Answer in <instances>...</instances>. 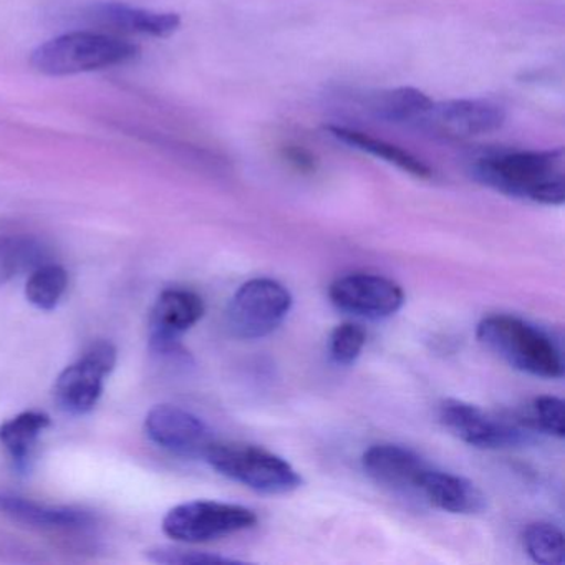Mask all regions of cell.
<instances>
[{
    "label": "cell",
    "instance_id": "6da1fadb",
    "mask_svg": "<svg viewBox=\"0 0 565 565\" xmlns=\"http://www.w3.org/2000/svg\"><path fill=\"white\" fill-rule=\"evenodd\" d=\"M472 177L505 196L561 206L565 201V154L554 150H518L486 154L472 164Z\"/></svg>",
    "mask_w": 565,
    "mask_h": 565
},
{
    "label": "cell",
    "instance_id": "7a4b0ae2",
    "mask_svg": "<svg viewBox=\"0 0 565 565\" xmlns=\"http://www.w3.org/2000/svg\"><path fill=\"white\" fill-rule=\"evenodd\" d=\"M140 55V47L97 31H74L39 45L31 55V65L39 74L51 77L88 74L130 64Z\"/></svg>",
    "mask_w": 565,
    "mask_h": 565
},
{
    "label": "cell",
    "instance_id": "3957f363",
    "mask_svg": "<svg viewBox=\"0 0 565 565\" xmlns=\"http://www.w3.org/2000/svg\"><path fill=\"white\" fill-rule=\"evenodd\" d=\"M479 342L504 360L509 366L537 379L564 376L561 350L551 337L514 316H489L476 329Z\"/></svg>",
    "mask_w": 565,
    "mask_h": 565
},
{
    "label": "cell",
    "instance_id": "277c9868",
    "mask_svg": "<svg viewBox=\"0 0 565 565\" xmlns=\"http://www.w3.org/2000/svg\"><path fill=\"white\" fill-rule=\"evenodd\" d=\"M204 459L214 471L263 494H289L303 482L299 471L282 456L259 446L214 441Z\"/></svg>",
    "mask_w": 565,
    "mask_h": 565
},
{
    "label": "cell",
    "instance_id": "5b68a950",
    "mask_svg": "<svg viewBox=\"0 0 565 565\" xmlns=\"http://www.w3.org/2000/svg\"><path fill=\"white\" fill-rule=\"evenodd\" d=\"M292 303V294L277 280H247L227 306V329L237 339H263L282 326Z\"/></svg>",
    "mask_w": 565,
    "mask_h": 565
},
{
    "label": "cell",
    "instance_id": "8992f818",
    "mask_svg": "<svg viewBox=\"0 0 565 565\" xmlns=\"http://www.w3.org/2000/svg\"><path fill=\"white\" fill-rule=\"evenodd\" d=\"M257 524L253 509L220 501H190L174 505L163 519L168 537L184 544H203L247 531Z\"/></svg>",
    "mask_w": 565,
    "mask_h": 565
},
{
    "label": "cell",
    "instance_id": "52a82bcc",
    "mask_svg": "<svg viewBox=\"0 0 565 565\" xmlns=\"http://www.w3.org/2000/svg\"><path fill=\"white\" fill-rule=\"evenodd\" d=\"M117 365V349L108 340L92 343L77 362L55 380L54 396L64 412L85 415L100 402L105 379Z\"/></svg>",
    "mask_w": 565,
    "mask_h": 565
},
{
    "label": "cell",
    "instance_id": "ba28073f",
    "mask_svg": "<svg viewBox=\"0 0 565 565\" xmlns=\"http://www.w3.org/2000/svg\"><path fill=\"white\" fill-rule=\"evenodd\" d=\"M439 422L466 445L481 449H502L521 445L527 433L518 423L484 412L461 399H445L439 405Z\"/></svg>",
    "mask_w": 565,
    "mask_h": 565
},
{
    "label": "cell",
    "instance_id": "9c48e42d",
    "mask_svg": "<svg viewBox=\"0 0 565 565\" xmlns=\"http://www.w3.org/2000/svg\"><path fill=\"white\" fill-rule=\"evenodd\" d=\"M329 297L337 309L365 320L388 319L405 303V292L398 284L388 277L365 273L333 280Z\"/></svg>",
    "mask_w": 565,
    "mask_h": 565
},
{
    "label": "cell",
    "instance_id": "30bf717a",
    "mask_svg": "<svg viewBox=\"0 0 565 565\" xmlns=\"http://www.w3.org/2000/svg\"><path fill=\"white\" fill-rule=\"evenodd\" d=\"M505 111L501 105L482 98L433 100L416 127L448 138H471L494 134L504 125Z\"/></svg>",
    "mask_w": 565,
    "mask_h": 565
},
{
    "label": "cell",
    "instance_id": "8fae6325",
    "mask_svg": "<svg viewBox=\"0 0 565 565\" xmlns=\"http://www.w3.org/2000/svg\"><path fill=\"white\" fill-rule=\"evenodd\" d=\"M148 438L181 458H204L214 439L206 423L174 405H157L145 418Z\"/></svg>",
    "mask_w": 565,
    "mask_h": 565
},
{
    "label": "cell",
    "instance_id": "7c38bea8",
    "mask_svg": "<svg viewBox=\"0 0 565 565\" xmlns=\"http://www.w3.org/2000/svg\"><path fill=\"white\" fill-rule=\"evenodd\" d=\"M78 19L107 34L150 35L158 39L170 38L181 25L180 15L173 12L147 11L111 0L90 2L78 12Z\"/></svg>",
    "mask_w": 565,
    "mask_h": 565
},
{
    "label": "cell",
    "instance_id": "4fadbf2b",
    "mask_svg": "<svg viewBox=\"0 0 565 565\" xmlns=\"http://www.w3.org/2000/svg\"><path fill=\"white\" fill-rule=\"evenodd\" d=\"M204 312V300L193 290H164L151 310V349L161 355H184L178 340L203 319Z\"/></svg>",
    "mask_w": 565,
    "mask_h": 565
},
{
    "label": "cell",
    "instance_id": "5bb4252c",
    "mask_svg": "<svg viewBox=\"0 0 565 565\" xmlns=\"http://www.w3.org/2000/svg\"><path fill=\"white\" fill-rule=\"evenodd\" d=\"M363 471L370 479L399 495L419 501V484L423 476L431 468L428 461L405 446L373 445L362 456Z\"/></svg>",
    "mask_w": 565,
    "mask_h": 565
},
{
    "label": "cell",
    "instance_id": "9a60e30c",
    "mask_svg": "<svg viewBox=\"0 0 565 565\" xmlns=\"http://www.w3.org/2000/svg\"><path fill=\"white\" fill-rule=\"evenodd\" d=\"M419 501L451 514H479L488 501L484 492L462 476L431 468L423 476L419 484Z\"/></svg>",
    "mask_w": 565,
    "mask_h": 565
},
{
    "label": "cell",
    "instance_id": "2e32d148",
    "mask_svg": "<svg viewBox=\"0 0 565 565\" xmlns=\"http://www.w3.org/2000/svg\"><path fill=\"white\" fill-rule=\"evenodd\" d=\"M0 514L45 531H84L94 524L90 512L84 509L42 504L9 492H0Z\"/></svg>",
    "mask_w": 565,
    "mask_h": 565
},
{
    "label": "cell",
    "instance_id": "e0dca14e",
    "mask_svg": "<svg viewBox=\"0 0 565 565\" xmlns=\"http://www.w3.org/2000/svg\"><path fill=\"white\" fill-rule=\"evenodd\" d=\"M433 100L412 87L392 88L366 97V110L376 120L395 125H416L431 107Z\"/></svg>",
    "mask_w": 565,
    "mask_h": 565
},
{
    "label": "cell",
    "instance_id": "ac0fdd59",
    "mask_svg": "<svg viewBox=\"0 0 565 565\" xmlns=\"http://www.w3.org/2000/svg\"><path fill=\"white\" fill-rule=\"evenodd\" d=\"M327 130H329L333 138L342 141V143L363 151V153L372 154V157L379 158V160L386 161V163L412 174V177L422 178V180H429L431 178L433 173L428 164L423 163L415 154L396 147V145L370 137V135L363 134V131L350 130V128L345 127H329Z\"/></svg>",
    "mask_w": 565,
    "mask_h": 565
},
{
    "label": "cell",
    "instance_id": "d6986e66",
    "mask_svg": "<svg viewBox=\"0 0 565 565\" xmlns=\"http://www.w3.org/2000/svg\"><path fill=\"white\" fill-rule=\"evenodd\" d=\"M51 426V416L42 412L19 413L0 425V445L18 468H25L42 433Z\"/></svg>",
    "mask_w": 565,
    "mask_h": 565
},
{
    "label": "cell",
    "instance_id": "ffe728a7",
    "mask_svg": "<svg viewBox=\"0 0 565 565\" xmlns=\"http://www.w3.org/2000/svg\"><path fill=\"white\" fill-rule=\"evenodd\" d=\"M47 249L41 241L22 234L0 237V287L24 273L47 263Z\"/></svg>",
    "mask_w": 565,
    "mask_h": 565
},
{
    "label": "cell",
    "instance_id": "44dd1931",
    "mask_svg": "<svg viewBox=\"0 0 565 565\" xmlns=\"http://www.w3.org/2000/svg\"><path fill=\"white\" fill-rule=\"evenodd\" d=\"M68 274L64 267L44 263L35 267L25 286V297L41 310H54L67 292Z\"/></svg>",
    "mask_w": 565,
    "mask_h": 565
},
{
    "label": "cell",
    "instance_id": "7402d4cb",
    "mask_svg": "<svg viewBox=\"0 0 565 565\" xmlns=\"http://www.w3.org/2000/svg\"><path fill=\"white\" fill-rule=\"evenodd\" d=\"M522 544L535 564L562 565L565 562L564 534L551 522L529 524L522 532Z\"/></svg>",
    "mask_w": 565,
    "mask_h": 565
},
{
    "label": "cell",
    "instance_id": "603a6c76",
    "mask_svg": "<svg viewBox=\"0 0 565 565\" xmlns=\"http://www.w3.org/2000/svg\"><path fill=\"white\" fill-rule=\"evenodd\" d=\"M366 343V332L362 326L343 322L333 329L330 335V356L339 365H352L356 362Z\"/></svg>",
    "mask_w": 565,
    "mask_h": 565
},
{
    "label": "cell",
    "instance_id": "cb8c5ba5",
    "mask_svg": "<svg viewBox=\"0 0 565 565\" xmlns=\"http://www.w3.org/2000/svg\"><path fill=\"white\" fill-rule=\"evenodd\" d=\"M527 425L539 429V431L555 436V438H564V402L557 396H537L532 402V412Z\"/></svg>",
    "mask_w": 565,
    "mask_h": 565
},
{
    "label": "cell",
    "instance_id": "d4e9b609",
    "mask_svg": "<svg viewBox=\"0 0 565 565\" xmlns=\"http://www.w3.org/2000/svg\"><path fill=\"white\" fill-rule=\"evenodd\" d=\"M147 557L148 561L167 565L231 564V562H237L236 558L224 557V555L180 547L150 548V551H147Z\"/></svg>",
    "mask_w": 565,
    "mask_h": 565
},
{
    "label": "cell",
    "instance_id": "484cf974",
    "mask_svg": "<svg viewBox=\"0 0 565 565\" xmlns=\"http://www.w3.org/2000/svg\"><path fill=\"white\" fill-rule=\"evenodd\" d=\"M290 160L294 161V163L299 164L300 168H312V158L309 157L307 153H302L300 150H292L289 154Z\"/></svg>",
    "mask_w": 565,
    "mask_h": 565
}]
</instances>
